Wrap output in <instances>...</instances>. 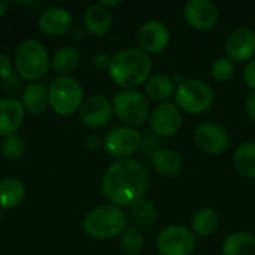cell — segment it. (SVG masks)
Listing matches in <instances>:
<instances>
[{
    "label": "cell",
    "instance_id": "6da1fadb",
    "mask_svg": "<svg viewBox=\"0 0 255 255\" xmlns=\"http://www.w3.org/2000/svg\"><path fill=\"white\" fill-rule=\"evenodd\" d=\"M151 184L149 172L136 158H124L112 163L102 178L103 196L118 208H130L143 199Z\"/></svg>",
    "mask_w": 255,
    "mask_h": 255
},
{
    "label": "cell",
    "instance_id": "7a4b0ae2",
    "mask_svg": "<svg viewBox=\"0 0 255 255\" xmlns=\"http://www.w3.org/2000/svg\"><path fill=\"white\" fill-rule=\"evenodd\" d=\"M108 72L114 84L123 90H136L151 78L152 60L139 48H127L112 57Z\"/></svg>",
    "mask_w": 255,
    "mask_h": 255
},
{
    "label": "cell",
    "instance_id": "3957f363",
    "mask_svg": "<svg viewBox=\"0 0 255 255\" xmlns=\"http://www.w3.org/2000/svg\"><path fill=\"white\" fill-rule=\"evenodd\" d=\"M82 229L85 235H88L93 239H114L117 236H121L127 229V217L118 206H97L85 215L82 221Z\"/></svg>",
    "mask_w": 255,
    "mask_h": 255
},
{
    "label": "cell",
    "instance_id": "277c9868",
    "mask_svg": "<svg viewBox=\"0 0 255 255\" xmlns=\"http://www.w3.org/2000/svg\"><path fill=\"white\" fill-rule=\"evenodd\" d=\"M13 64L16 73L22 79L36 82L46 75L51 66V58L46 48L39 40L28 39L16 48Z\"/></svg>",
    "mask_w": 255,
    "mask_h": 255
},
{
    "label": "cell",
    "instance_id": "5b68a950",
    "mask_svg": "<svg viewBox=\"0 0 255 255\" xmlns=\"http://www.w3.org/2000/svg\"><path fill=\"white\" fill-rule=\"evenodd\" d=\"M48 102L57 115H73L84 103V88L72 76H58L48 88Z\"/></svg>",
    "mask_w": 255,
    "mask_h": 255
},
{
    "label": "cell",
    "instance_id": "8992f818",
    "mask_svg": "<svg viewBox=\"0 0 255 255\" xmlns=\"http://www.w3.org/2000/svg\"><path fill=\"white\" fill-rule=\"evenodd\" d=\"M175 105L190 115H200L209 111L215 102L212 87L202 79H185L176 85Z\"/></svg>",
    "mask_w": 255,
    "mask_h": 255
},
{
    "label": "cell",
    "instance_id": "52a82bcc",
    "mask_svg": "<svg viewBox=\"0 0 255 255\" xmlns=\"http://www.w3.org/2000/svg\"><path fill=\"white\" fill-rule=\"evenodd\" d=\"M112 106L118 120L124 126L136 128L149 120V100L137 90H123L114 97Z\"/></svg>",
    "mask_w": 255,
    "mask_h": 255
},
{
    "label": "cell",
    "instance_id": "ba28073f",
    "mask_svg": "<svg viewBox=\"0 0 255 255\" xmlns=\"http://www.w3.org/2000/svg\"><path fill=\"white\" fill-rule=\"evenodd\" d=\"M103 143L109 155L118 160L131 158V155H134L139 149H142L143 134L134 127L118 126L106 133Z\"/></svg>",
    "mask_w": 255,
    "mask_h": 255
},
{
    "label": "cell",
    "instance_id": "9c48e42d",
    "mask_svg": "<svg viewBox=\"0 0 255 255\" xmlns=\"http://www.w3.org/2000/svg\"><path fill=\"white\" fill-rule=\"evenodd\" d=\"M155 247L160 255H191L196 250V235L179 224L167 226L158 233Z\"/></svg>",
    "mask_w": 255,
    "mask_h": 255
},
{
    "label": "cell",
    "instance_id": "30bf717a",
    "mask_svg": "<svg viewBox=\"0 0 255 255\" xmlns=\"http://www.w3.org/2000/svg\"><path fill=\"white\" fill-rule=\"evenodd\" d=\"M149 127L151 131L158 137H172L175 136L184 123L182 111L172 102L158 103L151 109L149 114Z\"/></svg>",
    "mask_w": 255,
    "mask_h": 255
},
{
    "label": "cell",
    "instance_id": "8fae6325",
    "mask_svg": "<svg viewBox=\"0 0 255 255\" xmlns=\"http://www.w3.org/2000/svg\"><path fill=\"white\" fill-rule=\"evenodd\" d=\"M193 137L197 148L209 155H220L226 152L230 145L229 131L221 124L212 121L199 124L194 130Z\"/></svg>",
    "mask_w": 255,
    "mask_h": 255
},
{
    "label": "cell",
    "instance_id": "7c38bea8",
    "mask_svg": "<svg viewBox=\"0 0 255 255\" xmlns=\"http://www.w3.org/2000/svg\"><path fill=\"white\" fill-rule=\"evenodd\" d=\"M182 13L187 24L199 31L212 30L220 19V9L211 0H188Z\"/></svg>",
    "mask_w": 255,
    "mask_h": 255
},
{
    "label": "cell",
    "instance_id": "4fadbf2b",
    "mask_svg": "<svg viewBox=\"0 0 255 255\" xmlns=\"http://www.w3.org/2000/svg\"><path fill=\"white\" fill-rule=\"evenodd\" d=\"M136 37H137L139 49H142L148 55L160 54L170 43V30L163 21L149 19L139 27Z\"/></svg>",
    "mask_w": 255,
    "mask_h": 255
},
{
    "label": "cell",
    "instance_id": "5bb4252c",
    "mask_svg": "<svg viewBox=\"0 0 255 255\" xmlns=\"http://www.w3.org/2000/svg\"><path fill=\"white\" fill-rule=\"evenodd\" d=\"M226 54L233 63H250L255 57V31L250 27L235 28L226 40Z\"/></svg>",
    "mask_w": 255,
    "mask_h": 255
},
{
    "label": "cell",
    "instance_id": "9a60e30c",
    "mask_svg": "<svg viewBox=\"0 0 255 255\" xmlns=\"http://www.w3.org/2000/svg\"><path fill=\"white\" fill-rule=\"evenodd\" d=\"M112 115H114L112 102L100 94L87 99L79 109V118L82 124L88 128L105 127L111 121Z\"/></svg>",
    "mask_w": 255,
    "mask_h": 255
},
{
    "label": "cell",
    "instance_id": "2e32d148",
    "mask_svg": "<svg viewBox=\"0 0 255 255\" xmlns=\"http://www.w3.org/2000/svg\"><path fill=\"white\" fill-rule=\"evenodd\" d=\"M39 28L48 36H63L73 28L72 13L61 6L46 7L39 15Z\"/></svg>",
    "mask_w": 255,
    "mask_h": 255
},
{
    "label": "cell",
    "instance_id": "e0dca14e",
    "mask_svg": "<svg viewBox=\"0 0 255 255\" xmlns=\"http://www.w3.org/2000/svg\"><path fill=\"white\" fill-rule=\"evenodd\" d=\"M24 117L25 109L18 99H0V136L7 137L15 134V131L22 126Z\"/></svg>",
    "mask_w": 255,
    "mask_h": 255
},
{
    "label": "cell",
    "instance_id": "ac0fdd59",
    "mask_svg": "<svg viewBox=\"0 0 255 255\" xmlns=\"http://www.w3.org/2000/svg\"><path fill=\"white\" fill-rule=\"evenodd\" d=\"M112 13L100 3L88 6L84 12V25L93 36L102 37L108 34L112 28Z\"/></svg>",
    "mask_w": 255,
    "mask_h": 255
},
{
    "label": "cell",
    "instance_id": "d6986e66",
    "mask_svg": "<svg viewBox=\"0 0 255 255\" xmlns=\"http://www.w3.org/2000/svg\"><path fill=\"white\" fill-rule=\"evenodd\" d=\"M151 164L154 170L163 178H175L182 170L181 155L169 148H160L151 154Z\"/></svg>",
    "mask_w": 255,
    "mask_h": 255
},
{
    "label": "cell",
    "instance_id": "ffe728a7",
    "mask_svg": "<svg viewBox=\"0 0 255 255\" xmlns=\"http://www.w3.org/2000/svg\"><path fill=\"white\" fill-rule=\"evenodd\" d=\"M25 112L31 115H40L45 112L46 106H49L48 102V88L40 82L28 84L22 91V100H21Z\"/></svg>",
    "mask_w": 255,
    "mask_h": 255
},
{
    "label": "cell",
    "instance_id": "44dd1931",
    "mask_svg": "<svg viewBox=\"0 0 255 255\" xmlns=\"http://www.w3.org/2000/svg\"><path fill=\"white\" fill-rule=\"evenodd\" d=\"M175 82L172 76L158 73L152 75L146 82H145V96L148 100H154L158 103L167 102L172 96H175Z\"/></svg>",
    "mask_w": 255,
    "mask_h": 255
},
{
    "label": "cell",
    "instance_id": "7402d4cb",
    "mask_svg": "<svg viewBox=\"0 0 255 255\" xmlns=\"http://www.w3.org/2000/svg\"><path fill=\"white\" fill-rule=\"evenodd\" d=\"M25 197V187L21 179L9 176L0 179V209L16 208Z\"/></svg>",
    "mask_w": 255,
    "mask_h": 255
},
{
    "label": "cell",
    "instance_id": "603a6c76",
    "mask_svg": "<svg viewBox=\"0 0 255 255\" xmlns=\"http://www.w3.org/2000/svg\"><path fill=\"white\" fill-rule=\"evenodd\" d=\"M220 227V215L215 209L202 208L191 218V232L196 236L208 238L214 235Z\"/></svg>",
    "mask_w": 255,
    "mask_h": 255
},
{
    "label": "cell",
    "instance_id": "cb8c5ba5",
    "mask_svg": "<svg viewBox=\"0 0 255 255\" xmlns=\"http://www.w3.org/2000/svg\"><path fill=\"white\" fill-rule=\"evenodd\" d=\"M235 169L248 179H255V142L248 140L241 143L233 154Z\"/></svg>",
    "mask_w": 255,
    "mask_h": 255
},
{
    "label": "cell",
    "instance_id": "d4e9b609",
    "mask_svg": "<svg viewBox=\"0 0 255 255\" xmlns=\"http://www.w3.org/2000/svg\"><path fill=\"white\" fill-rule=\"evenodd\" d=\"M223 255H255V236L247 232H235L224 239Z\"/></svg>",
    "mask_w": 255,
    "mask_h": 255
},
{
    "label": "cell",
    "instance_id": "484cf974",
    "mask_svg": "<svg viewBox=\"0 0 255 255\" xmlns=\"http://www.w3.org/2000/svg\"><path fill=\"white\" fill-rule=\"evenodd\" d=\"M81 60V54L73 46H64L58 49L52 58H51V67L55 73L61 76H67L70 72H73Z\"/></svg>",
    "mask_w": 255,
    "mask_h": 255
},
{
    "label": "cell",
    "instance_id": "4316f807",
    "mask_svg": "<svg viewBox=\"0 0 255 255\" xmlns=\"http://www.w3.org/2000/svg\"><path fill=\"white\" fill-rule=\"evenodd\" d=\"M130 217L140 227H152L157 223L158 211L151 200L143 197L130 206Z\"/></svg>",
    "mask_w": 255,
    "mask_h": 255
},
{
    "label": "cell",
    "instance_id": "83f0119b",
    "mask_svg": "<svg viewBox=\"0 0 255 255\" xmlns=\"http://www.w3.org/2000/svg\"><path fill=\"white\" fill-rule=\"evenodd\" d=\"M120 248L126 255H139L145 248V238L137 227H127L120 236Z\"/></svg>",
    "mask_w": 255,
    "mask_h": 255
},
{
    "label": "cell",
    "instance_id": "f1b7e54d",
    "mask_svg": "<svg viewBox=\"0 0 255 255\" xmlns=\"http://www.w3.org/2000/svg\"><path fill=\"white\" fill-rule=\"evenodd\" d=\"M236 72V64L227 57H218L214 60V63L211 64V75L214 78V81H217L218 84H226L229 82Z\"/></svg>",
    "mask_w": 255,
    "mask_h": 255
},
{
    "label": "cell",
    "instance_id": "f546056e",
    "mask_svg": "<svg viewBox=\"0 0 255 255\" xmlns=\"http://www.w3.org/2000/svg\"><path fill=\"white\" fill-rule=\"evenodd\" d=\"M0 149L7 160H12V161L21 160L25 154V140L18 134L7 136L1 142Z\"/></svg>",
    "mask_w": 255,
    "mask_h": 255
},
{
    "label": "cell",
    "instance_id": "4dcf8cb0",
    "mask_svg": "<svg viewBox=\"0 0 255 255\" xmlns=\"http://www.w3.org/2000/svg\"><path fill=\"white\" fill-rule=\"evenodd\" d=\"M244 82L250 90H253V93H255V57L250 63H247L244 69Z\"/></svg>",
    "mask_w": 255,
    "mask_h": 255
},
{
    "label": "cell",
    "instance_id": "1f68e13d",
    "mask_svg": "<svg viewBox=\"0 0 255 255\" xmlns=\"http://www.w3.org/2000/svg\"><path fill=\"white\" fill-rule=\"evenodd\" d=\"M111 60H112V57L108 55L106 52H99L93 57V66L97 70H108L111 66Z\"/></svg>",
    "mask_w": 255,
    "mask_h": 255
},
{
    "label": "cell",
    "instance_id": "d6a6232c",
    "mask_svg": "<svg viewBox=\"0 0 255 255\" xmlns=\"http://www.w3.org/2000/svg\"><path fill=\"white\" fill-rule=\"evenodd\" d=\"M12 75V63L10 58L4 54H0V78L7 79Z\"/></svg>",
    "mask_w": 255,
    "mask_h": 255
},
{
    "label": "cell",
    "instance_id": "836d02e7",
    "mask_svg": "<svg viewBox=\"0 0 255 255\" xmlns=\"http://www.w3.org/2000/svg\"><path fill=\"white\" fill-rule=\"evenodd\" d=\"M245 112L248 118L255 123V93H251L245 99Z\"/></svg>",
    "mask_w": 255,
    "mask_h": 255
},
{
    "label": "cell",
    "instance_id": "e575fe53",
    "mask_svg": "<svg viewBox=\"0 0 255 255\" xmlns=\"http://www.w3.org/2000/svg\"><path fill=\"white\" fill-rule=\"evenodd\" d=\"M72 31H73V34H75V36H73L75 39H84L85 31H84L81 27H73V28H72Z\"/></svg>",
    "mask_w": 255,
    "mask_h": 255
},
{
    "label": "cell",
    "instance_id": "d590c367",
    "mask_svg": "<svg viewBox=\"0 0 255 255\" xmlns=\"http://www.w3.org/2000/svg\"><path fill=\"white\" fill-rule=\"evenodd\" d=\"M7 7H9V1H6V0H0V18L7 12Z\"/></svg>",
    "mask_w": 255,
    "mask_h": 255
},
{
    "label": "cell",
    "instance_id": "8d00e7d4",
    "mask_svg": "<svg viewBox=\"0 0 255 255\" xmlns=\"http://www.w3.org/2000/svg\"><path fill=\"white\" fill-rule=\"evenodd\" d=\"M99 3H100L102 6H105L106 9H108L109 6H117V4H120L121 1H120V0H114V1H106V0H100Z\"/></svg>",
    "mask_w": 255,
    "mask_h": 255
},
{
    "label": "cell",
    "instance_id": "74e56055",
    "mask_svg": "<svg viewBox=\"0 0 255 255\" xmlns=\"http://www.w3.org/2000/svg\"><path fill=\"white\" fill-rule=\"evenodd\" d=\"M1 215H3V214H1V211H0V221H1Z\"/></svg>",
    "mask_w": 255,
    "mask_h": 255
}]
</instances>
